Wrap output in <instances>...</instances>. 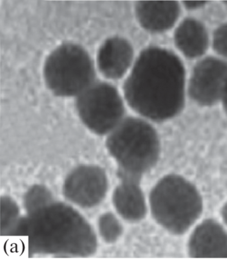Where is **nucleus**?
I'll return each instance as SVG.
<instances>
[{
  "label": "nucleus",
  "mask_w": 227,
  "mask_h": 263,
  "mask_svg": "<svg viewBox=\"0 0 227 263\" xmlns=\"http://www.w3.org/2000/svg\"><path fill=\"white\" fill-rule=\"evenodd\" d=\"M184 82L183 65L176 56L165 49H146L126 80L125 98L145 118L167 120L183 107Z\"/></svg>",
  "instance_id": "f257e3e1"
},
{
  "label": "nucleus",
  "mask_w": 227,
  "mask_h": 263,
  "mask_svg": "<svg viewBox=\"0 0 227 263\" xmlns=\"http://www.w3.org/2000/svg\"><path fill=\"white\" fill-rule=\"evenodd\" d=\"M12 234L28 239L29 250L38 255L88 257L95 253V231L73 206L55 200L22 217Z\"/></svg>",
  "instance_id": "f03ea898"
},
{
  "label": "nucleus",
  "mask_w": 227,
  "mask_h": 263,
  "mask_svg": "<svg viewBox=\"0 0 227 263\" xmlns=\"http://www.w3.org/2000/svg\"><path fill=\"white\" fill-rule=\"evenodd\" d=\"M149 205L155 221L176 235L187 232L203 211V199L196 186L176 174L159 180L150 190Z\"/></svg>",
  "instance_id": "7ed1b4c3"
},
{
  "label": "nucleus",
  "mask_w": 227,
  "mask_h": 263,
  "mask_svg": "<svg viewBox=\"0 0 227 263\" xmlns=\"http://www.w3.org/2000/svg\"><path fill=\"white\" fill-rule=\"evenodd\" d=\"M106 147L119 167L120 177L141 181L155 167L160 155L156 129L141 119H124L109 134Z\"/></svg>",
  "instance_id": "20e7f679"
},
{
  "label": "nucleus",
  "mask_w": 227,
  "mask_h": 263,
  "mask_svg": "<svg viewBox=\"0 0 227 263\" xmlns=\"http://www.w3.org/2000/svg\"><path fill=\"white\" fill-rule=\"evenodd\" d=\"M44 74L47 86L60 97L80 96L93 84L96 76L89 54L73 44H63L51 53Z\"/></svg>",
  "instance_id": "39448f33"
},
{
  "label": "nucleus",
  "mask_w": 227,
  "mask_h": 263,
  "mask_svg": "<svg viewBox=\"0 0 227 263\" xmlns=\"http://www.w3.org/2000/svg\"><path fill=\"white\" fill-rule=\"evenodd\" d=\"M76 109L84 124L99 136L109 134L123 120L125 114L118 90L103 82L92 84L78 96Z\"/></svg>",
  "instance_id": "423d86ee"
},
{
  "label": "nucleus",
  "mask_w": 227,
  "mask_h": 263,
  "mask_svg": "<svg viewBox=\"0 0 227 263\" xmlns=\"http://www.w3.org/2000/svg\"><path fill=\"white\" fill-rule=\"evenodd\" d=\"M109 183L105 171L100 166H78L67 174L63 194L71 203L83 209L96 208L106 196Z\"/></svg>",
  "instance_id": "0eeeda50"
},
{
  "label": "nucleus",
  "mask_w": 227,
  "mask_h": 263,
  "mask_svg": "<svg viewBox=\"0 0 227 263\" xmlns=\"http://www.w3.org/2000/svg\"><path fill=\"white\" fill-rule=\"evenodd\" d=\"M227 86V64L214 58L202 61L195 67L190 83L193 100L211 105L223 97Z\"/></svg>",
  "instance_id": "6e6552de"
},
{
  "label": "nucleus",
  "mask_w": 227,
  "mask_h": 263,
  "mask_svg": "<svg viewBox=\"0 0 227 263\" xmlns=\"http://www.w3.org/2000/svg\"><path fill=\"white\" fill-rule=\"evenodd\" d=\"M187 249L193 258H227V231L215 219L204 220L191 234Z\"/></svg>",
  "instance_id": "1a4fd4ad"
},
{
  "label": "nucleus",
  "mask_w": 227,
  "mask_h": 263,
  "mask_svg": "<svg viewBox=\"0 0 227 263\" xmlns=\"http://www.w3.org/2000/svg\"><path fill=\"white\" fill-rule=\"evenodd\" d=\"M121 182L112 196L115 210L125 221L139 222L145 217L148 206L140 181L129 177H120Z\"/></svg>",
  "instance_id": "9d476101"
},
{
  "label": "nucleus",
  "mask_w": 227,
  "mask_h": 263,
  "mask_svg": "<svg viewBox=\"0 0 227 263\" xmlns=\"http://www.w3.org/2000/svg\"><path fill=\"white\" fill-rule=\"evenodd\" d=\"M134 49L123 38L113 37L103 43L99 50L98 65L103 75L109 79H120L131 66Z\"/></svg>",
  "instance_id": "9b49d317"
},
{
  "label": "nucleus",
  "mask_w": 227,
  "mask_h": 263,
  "mask_svg": "<svg viewBox=\"0 0 227 263\" xmlns=\"http://www.w3.org/2000/svg\"><path fill=\"white\" fill-rule=\"evenodd\" d=\"M139 24L152 32H161L175 24L179 14V6L174 1H142L136 6Z\"/></svg>",
  "instance_id": "f8f14e48"
},
{
  "label": "nucleus",
  "mask_w": 227,
  "mask_h": 263,
  "mask_svg": "<svg viewBox=\"0 0 227 263\" xmlns=\"http://www.w3.org/2000/svg\"><path fill=\"white\" fill-rule=\"evenodd\" d=\"M177 46L188 58L203 55L208 46V35L203 25L195 20H186L175 35Z\"/></svg>",
  "instance_id": "ddd939ff"
},
{
  "label": "nucleus",
  "mask_w": 227,
  "mask_h": 263,
  "mask_svg": "<svg viewBox=\"0 0 227 263\" xmlns=\"http://www.w3.org/2000/svg\"><path fill=\"white\" fill-rule=\"evenodd\" d=\"M99 234L107 243H113L121 237L123 226L120 220L111 212L104 213L98 220Z\"/></svg>",
  "instance_id": "4468645a"
},
{
  "label": "nucleus",
  "mask_w": 227,
  "mask_h": 263,
  "mask_svg": "<svg viewBox=\"0 0 227 263\" xmlns=\"http://www.w3.org/2000/svg\"><path fill=\"white\" fill-rule=\"evenodd\" d=\"M54 201L50 191L46 186L34 185L25 195L24 205L27 213L33 212Z\"/></svg>",
  "instance_id": "2eb2a0df"
},
{
  "label": "nucleus",
  "mask_w": 227,
  "mask_h": 263,
  "mask_svg": "<svg viewBox=\"0 0 227 263\" xmlns=\"http://www.w3.org/2000/svg\"><path fill=\"white\" fill-rule=\"evenodd\" d=\"M2 233L12 234L19 223L20 211L17 204L9 197H2Z\"/></svg>",
  "instance_id": "dca6fc26"
},
{
  "label": "nucleus",
  "mask_w": 227,
  "mask_h": 263,
  "mask_svg": "<svg viewBox=\"0 0 227 263\" xmlns=\"http://www.w3.org/2000/svg\"><path fill=\"white\" fill-rule=\"evenodd\" d=\"M213 45L218 53L227 58V24L220 27L215 31Z\"/></svg>",
  "instance_id": "f3484780"
},
{
  "label": "nucleus",
  "mask_w": 227,
  "mask_h": 263,
  "mask_svg": "<svg viewBox=\"0 0 227 263\" xmlns=\"http://www.w3.org/2000/svg\"><path fill=\"white\" fill-rule=\"evenodd\" d=\"M205 2L204 1H188L184 2V4L187 8L195 9L203 6Z\"/></svg>",
  "instance_id": "a211bd4d"
},
{
  "label": "nucleus",
  "mask_w": 227,
  "mask_h": 263,
  "mask_svg": "<svg viewBox=\"0 0 227 263\" xmlns=\"http://www.w3.org/2000/svg\"><path fill=\"white\" fill-rule=\"evenodd\" d=\"M221 216L222 221H223L224 224L227 227V202L222 206L221 210Z\"/></svg>",
  "instance_id": "6ab92c4d"
},
{
  "label": "nucleus",
  "mask_w": 227,
  "mask_h": 263,
  "mask_svg": "<svg viewBox=\"0 0 227 263\" xmlns=\"http://www.w3.org/2000/svg\"><path fill=\"white\" fill-rule=\"evenodd\" d=\"M222 98L224 99V105L227 111V86L225 89V91H224V96L222 97Z\"/></svg>",
  "instance_id": "aec40b11"
},
{
  "label": "nucleus",
  "mask_w": 227,
  "mask_h": 263,
  "mask_svg": "<svg viewBox=\"0 0 227 263\" xmlns=\"http://www.w3.org/2000/svg\"><path fill=\"white\" fill-rule=\"evenodd\" d=\"M226 5H227V2H226Z\"/></svg>",
  "instance_id": "412c9836"
}]
</instances>
